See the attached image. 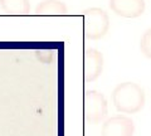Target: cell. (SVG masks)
<instances>
[{
	"label": "cell",
	"instance_id": "6da1fadb",
	"mask_svg": "<svg viewBox=\"0 0 151 136\" xmlns=\"http://www.w3.org/2000/svg\"><path fill=\"white\" fill-rule=\"evenodd\" d=\"M111 97L115 109L121 114H137L145 106V91L135 82L119 83Z\"/></svg>",
	"mask_w": 151,
	"mask_h": 136
},
{
	"label": "cell",
	"instance_id": "7a4b0ae2",
	"mask_svg": "<svg viewBox=\"0 0 151 136\" xmlns=\"http://www.w3.org/2000/svg\"><path fill=\"white\" fill-rule=\"evenodd\" d=\"M110 30V17L102 8H88L83 13V33L89 40L105 38Z\"/></svg>",
	"mask_w": 151,
	"mask_h": 136
},
{
	"label": "cell",
	"instance_id": "3957f363",
	"mask_svg": "<svg viewBox=\"0 0 151 136\" xmlns=\"http://www.w3.org/2000/svg\"><path fill=\"white\" fill-rule=\"evenodd\" d=\"M84 120L87 124L98 125L106 119L108 106L106 97L96 90H88L83 96Z\"/></svg>",
	"mask_w": 151,
	"mask_h": 136
},
{
	"label": "cell",
	"instance_id": "277c9868",
	"mask_svg": "<svg viewBox=\"0 0 151 136\" xmlns=\"http://www.w3.org/2000/svg\"><path fill=\"white\" fill-rule=\"evenodd\" d=\"M134 121L131 117L125 115L111 116L101 127V136H134Z\"/></svg>",
	"mask_w": 151,
	"mask_h": 136
},
{
	"label": "cell",
	"instance_id": "5b68a950",
	"mask_svg": "<svg viewBox=\"0 0 151 136\" xmlns=\"http://www.w3.org/2000/svg\"><path fill=\"white\" fill-rule=\"evenodd\" d=\"M103 71V55L96 48H87L83 53V78L84 82H93Z\"/></svg>",
	"mask_w": 151,
	"mask_h": 136
},
{
	"label": "cell",
	"instance_id": "8992f818",
	"mask_svg": "<svg viewBox=\"0 0 151 136\" xmlns=\"http://www.w3.org/2000/svg\"><path fill=\"white\" fill-rule=\"evenodd\" d=\"M110 9L117 17L134 19L145 13V0H110Z\"/></svg>",
	"mask_w": 151,
	"mask_h": 136
},
{
	"label": "cell",
	"instance_id": "52a82bcc",
	"mask_svg": "<svg viewBox=\"0 0 151 136\" xmlns=\"http://www.w3.org/2000/svg\"><path fill=\"white\" fill-rule=\"evenodd\" d=\"M67 12L68 8L62 0H43L35 6L38 15H63Z\"/></svg>",
	"mask_w": 151,
	"mask_h": 136
},
{
	"label": "cell",
	"instance_id": "ba28073f",
	"mask_svg": "<svg viewBox=\"0 0 151 136\" xmlns=\"http://www.w3.org/2000/svg\"><path fill=\"white\" fill-rule=\"evenodd\" d=\"M0 8L10 15H25L30 12V0H0Z\"/></svg>",
	"mask_w": 151,
	"mask_h": 136
},
{
	"label": "cell",
	"instance_id": "9c48e42d",
	"mask_svg": "<svg viewBox=\"0 0 151 136\" xmlns=\"http://www.w3.org/2000/svg\"><path fill=\"white\" fill-rule=\"evenodd\" d=\"M140 50L146 58L151 59V28L146 30L140 40Z\"/></svg>",
	"mask_w": 151,
	"mask_h": 136
},
{
	"label": "cell",
	"instance_id": "30bf717a",
	"mask_svg": "<svg viewBox=\"0 0 151 136\" xmlns=\"http://www.w3.org/2000/svg\"><path fill=\"white\" fill-rule=\"evenodd\" d=\"M35 57L38 60H40L42 63L48 64L53 60L54 53H53V50H50V49H38V50H35Z\"/></svg>",
	"mask_w": 151,
	"mask_h": 136
}]
</instances>
